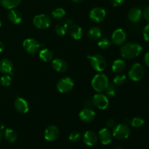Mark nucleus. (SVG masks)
I'll list each match as a JSON object with an SVG mask.
<instances>
[{
  "label": "nucleus",
  "mask_w": 149,
  "mask_h": 149,
  "mask_svg": "<svg viewBox=\"0 0 149 149\" xmlns=\"http://www.w3.org/2000/svg\"><path fill=\"white\" fill-rule=\"evenodd\" d=\"M60 135L59 129L55 125H49L45 129L44 137L47 141H54L58 139Z\"/></svg>",
  "instance_id": "obj_11"
},
{
  "label": "nucleus",
  "mask_w": 149,
  "mask_h": 149,
  "mask_svg": "<svg viewBox=\"0 0 149 149\" xmlns=\"http://www.w3.org/2000/svg\"><path fill=\"white\" fill-rule=\"evenodd\" d=\"M23 47L28 53L34 54L39 51L40 48V44L36 39L29 38L23 41Z\"/></svg>",
  "instance_id": "obj_9"
},
{
  "label": "nucleus",
  "mask_w": 149,
  "mask_h": 149,
  "mask_svg": "<svg viewBox=\"0 0 149 149\" xmlns=\"http://www.w3.org/2000/svg\"><path fill=\"white\" fill-rule=\"evenodd\" d=\"M127 80V77L125 75V74H119L114 77L113 79V82L116 86L122 85L124 83H125Z\"/></svg>",
  "instance_id": "obj_32"
},
{
  "label": "nucleus",
  "mask_w": 149,
  "mask_h": 149,
  "mask_svg": "<svg viewBox=\"0 0 149 149\" xmlns=\"http://www.w3.org/2000/svg\"><path fill=\"white\" fill-rule=\"evenodd\" d=\"M144 62H145L146 65L149 68V52H146L144 55Z\"/></svg>",
  "instance_id": "obj_39"
},
{
  "label": "nucleus",
  "mask_w": 149,
  "mask_h": 149,
  "mask_svg": "<svg viewBox=\"0 0 149 149\" xmlns=\"http://www.w3.org/2000/svg\"><path fill=\"white\" fill-rule=\"evenodd\" d=\"M91 84L95 91L102 93L105 91L109 86V80L106 74H97L93 78Z\"/></svg>",
  "instance_id": "obj_2"
},
{
  "label": "nucleus",
  "mask_w": 149,
  "mask_h": 149,
  "mask_svg": "<svg viewBox=\"0 0 149 149\" xmlns=\"http://www.w3.org/2000/svg\"><path fill=\"white\" fill-rule=\"evenodd\" d=\"M4 138L9 142L13 143L17 140V135L15 130L7 128V129L5 130V132H4Z\"/></svg>",
  "instance_id": "obj_27"
},
{
  "label": "nucleus",
  "mask_w": 149,
  "mask_h": 149,
  "mask_svg": "<svg viewBox=\"0 0 149 149\" xmlns=\"http://www.w3.org/2000/svg\"><path fill=\"white\" fill-rule=\"evenodd\" d=\"M93 104L100 110H105L109 105V100L107 96L104 94L98 93L95 95L93 98Z\"/></svg>",
  "instance_id": "obj_8"
},
{
  "label": "nucleus",
  "mask_w": 149,
  "mask_h": 149,
  "mask_svg": "<svg viewBox=\"0 0 149 149\" xmlns=\"http://www.w3.org/2000/svg\"><path fill=\"white\" fill-rule=\"evenodd\" d=\"M15 108L20 113H26L29 110L28 102L23 97H18L15 101Z\"/></svg>",
  "instance_id": "obj_17"
},
{
  "label": "nucleus",
  "mask_w": 149,
  "mask_h": 149,
  "mask_svg": "<svg viewBox=\"0 0 149 149\" xmlns=\"http://www.w3.org/2000/svg\"><path fill=\"white\" fill-rule=\"evenodd\" d=\"M68 25L65 22H59L55 26V32L58 36H64L67 33Z\"/></svg>",
  "instance_id": "obj_26"
},
{
  "label": "nucleus",
  "mask_w": 149,
  "mask_h": 149,
  "mask_svg": "<svg viewBox=\"0 0 149 149\" xmlns=\"http://www.w3.org/2000/svg\"><path fill=\"white\" fill-rule=\"evenodd\" d=\"M4 44H3L1 42H0V52H2L3 50H4Z\"/></svg>",
  "instance_id": "obj_40"
},
{
  "label": "nucleus",
  "mask_w": 149,
  "mask_h": 149,
  "mask_svg": "<svg viewBox=\"0 0 149 149\" xmlns=\"http://www.w3.org/2000/svg\"><path fill=\"white\" fill-rule=\"evenodd\" d=\"M145 74V70L141 63H134L128 71V77L132 81H139L143 79Z\"/></svg>",
  "instance_id": "obj_5"
},
{
  "label": "nucleus",
  "mask_w": 149,
  "mask_h": 149,
  "mask_svg": "<svg viewBox=\"0 0 149 149\" xmlns=\"http://www.w3.org/2000/svg\"><path fill=\"white\" fill-rule=\"evenodd\" d=\"M12 83V78L9 75H4L1 78V84L3 87H9Z\"/></svg>",
  "instance_id": "obj_33"
},
{
  "label": "nucleus",
  "mask_w": 149,
  "mask_h": 149,
  "mask_svg": "<svg viewBox=\"0 0 149 149\" xmlns=\"http://www.w3.org/2000/svg\"><path fill=\"white\" fill-rule=\"evenodd\" d=\"M82 139L84 144H86L88 146H93L97 143L98 136L94 131L88 130L84 132Z\"/></svg>",
  "instance_id": "obj_13"
},
{
  "label": "nucleus",
  "mask_w": 149,
  "mask_h": 149,
  "mask_svg": "<svg viewBox=\"0 0 149 149\" xmlns=\"http://www.w3.org/2000/svg\"><path fill=\"white\" fill-rule=\"evenodd\" d=\"M97 45H98L100 49H107L110 47L111 42L107 38H100V39H98Z\"/></svg>",
  "instance_id": "obj_30"
},
{
  "label": "nucleus",
  "mask_w": 149,
  "mask_h": 149,
  "mask_svg": "<svg viewBox=\"0 0 149 149\" xmlns=\"http://www.w3.org/2000/svg\"><path fill=\"white\" fill-rule=\"evenodd\" d=\"M52 16L55 19H61L65 15V11L63 8H57L52 12Z\"/></svg>",
  "instance_id": "obj_31"
},
{
  "label": "nucleus",
  "mask_w": 149,
  "mask_h": 149,
  "mask_svg": "<svg viewBox=\"0 0 149 149\" xmlns=\"http://www.w3.org/2000/svg\"><path fill=\"white\" fill-rule=\"evenodd\" d=\"M81 138V133L78 131H74L69 135V140L71 142H77Z\"/></svg>",
  "instance_id": "obj_34"
},
{
  "label": "nucleus",
  "mask_w": 149,
  "mask_h": 149,
  "mask_svg": "<svg viewBox=\"0 0 149 149\" xmlns=\"http://www.w3.org/2000/svg\"><path fill=\"white\" fill-rule=\"evenodd\" d=\"M131 133L130 128L126 124H119L113 127L112 135L119 140L127 139Z\"/></svg>",
  "instance_id": "obj_4"
},
{
  "label": "nucleus",
  "mask_w": 149,
  "mask_h": 149,
  "mask_svg": "<svg viewBox=\"0 0 149 149\" xmlns=\"http://www.w3.org/2000/svg\"><path fill=\"white\" fill-rule=\"evenodd\" d=\"M8 19L13 24H19L22 21V14L19 10L11 9L8 13Z\"/></svg>",
  "instance_id": "obj_20"
},
{
  "label": "nucleus",
  "mask_w": 149,
  "mask_h": 149,
  "mask_svg": "<svg viewBox=\"0 0 149 149\" xmlns=\"http://www.w3.org/2000/svg\"><path fill=\"white\" fill-rule=\"evenodd\" d=\"M87 58L90 61L92 67L94 68L95 71L97 72H102L106 68V61L103 55L100 54H96L94 55L87 56Z\"/></svg>",
  "instance_id": "obj_3"
},
{
  "label": "nucleus",
  "mask_w": 149,
  "mask_h": 149,
  "mask_svg": "<svg viewBox=\"0 0 149 149\" xmlns=\"http://www.w3.org/2000/svg\"><path fill=\"white\" fill-rule=\"evenodd\" d=\"M1 26V20H0V27Z\"/></svg>",
  "instance_id": "obj_45"
},
{
  "label": "nucleus",
  "mask_w": 149,
  "mask_h": 149,
  "mask_svg": "<svg viewBox=\"0 0 149 149\" xmlns=\"http://www.w3.org/2000/svg\"><path fill=\"white\" fill-rule=\"evenodd\" d=\"M69 34L76 40L81 39L83 36V30L78 25H71L69 29Z\"/></svg>",
  "instance_id": "obj_21"
},
{
  "label": "nucleus",
  "mask_w": 149,
  "mask_h": 149,
  "mask_svg": "<svg viewBox=\"0 0 149 149\" xmlns=\"http://www.w3.org/2000/svg\"><path fill=\"white\" fill-rule=\"evenodd\" d=\"M126 63L125 61L122 59H117L113 61L112 64V71L116 74H121L125 70Z\"/></svg>",
  "instance_id": "obj_23"
},
{
  "label": "nucleus",
  "mask_w": 149,
  "mask_h": 149,
  "mask_svg": "<svg viewBox=\"0 0 149 149\" xmlns=\"http://www.w3.org/2000/svg\"><path fill=\"white\" fill-rule=\"evenodd\" d=\"M112 138H113V135L109 128H103L99 131L98 139L103 145H108L112 141Z\"/></svg>",
  "instance_id": "obj_15"
},
{
  "label": "nucleus",
  "mask_w": 149,
  "mask_h": 149,
  "mask_svg": "<svg viewBox=\"0 0 149 149\" xmlns=\"http://www.w3.org/2000/svg\"><path fill=\"white\" fill-rule=\"evenodd\" d=\"M143 47L141 45L135 42H128L121 47L120 53L125 59L132 60L141 55Z\"/></svg>",
  "instance_id": "obj_1"
},
{
  "label": "nucleus",
  "mask_w": 149,
  "mask_h": 149,
  "mask_svg": "<svg viewBox=\"0 0 149 149\" xmlns=\"http://www.w3.org/2000/svg\"><path fill=\"white\" fill-rule=\"evenodd\" d=\"M106 16V12L102 7H95L92 9L91 11L90 12V20H93L95 23H100L105 19Z\"/></svg>",
  "instance_id": "obj_10"
},
{
  "label": "nucleus",
  "mask_w": 149,
  "mask_h": 149,
  "mask_svg": "<svg viewBox=\"0 0 149 149\" xmlns=\"http://www.w3.org/2000/svg\"><path fill=\"white\" fill-rule=\"evenodd\" d=\"M13 64L9 59L4 58L0 61V72L4 74H13Z\"/></svg>",
  "instance_id": "obj_19"
},
{
  "label": "nucleus",
  "mask_w": 149,
  "mask_h": 149,
  "mask_svg": "<svg viewBox=\"0 0 149 149\" xmlns=\"http://www.w3.org/2000/svg\"><path fill=\"white\" fill-rule=\"evenodd\" d=\"M65 23H67V24L68 25V26H70V25H71L72 24V23H73V21H72V20H71V19H70V18H68V19H67L66 20H65Z\"/></svg>",
  "instance_id": "obj_41"
},
{
  "label": "nucleus",
  "mask_w": 149,
  "mask_h": 149,
  "mask_svg": "<svg viewBox=\"0 0 149 149\" xmlns=\"http://www.w3.org/2000/svg\"><path fill=\"white\" fill-rule=\"evenodd\" d=\"M127 39V34L122 29H118L113 32L111 35V41L114 45H122Z\"/></svg>",
  "instance_id": "obj_12"
},
{
  "label": "nucleus",
  "mask_w": 149,
  "mask_h": 149,
  "mask_svg": "<svg viewBox=\"0 0 149 149\" xmlns=\"http://www.w3.org/2000/svg\"><path fill=\"white\" fill-rule=\"evenodd\" d=\"M33 23L36 28L39 29H46L49 27L51 20L48 15L45 14L37 15L33 19Z\"/></svg>",
  "instance_id": "obj_6"
},
{
  "label": "nucleus",
  "mask_w": 149,
  "mask_h": 149,
  "mask_svg": "<svg viewBox=\"0 0 149 149\" xmlns=\"http://www.w3.org/2000/svg\"><path fill=\"white\" fill-rule=\"evenodd\" d=\"M116 91H117V87L114 83H111L106 88V96L109 97H113L116 95Z\"/></svg>",
  "instance_id": "obj_28"
},
{
  "label": "nucleus",
  "mask_w": 149,
  "mask_h": 149,
  "mask_svg": "<svg viewBox=\"0 0 149 149\" xmlns=\"http://www.w3.org/2000/svg\"><path fill=\"white\" fill-rule=\"evenodd\" d=\"M102 35V31L100 28L97 27V26H94V27L90 28L87 31V36H88L89 39L91 40L96 41L100 39Z\"/></svg>",
  "instance_id": "obj_22"
},
{
  "label": "nucleus",
  "mask_w": 149,
  "mask_h": 149,
  "mask_svg": "<svg viewBox=\"0 0 149 149\" xmlns=\"http://www.w3.org/2000/svg\"><path fill=\"white\" fill-rule=\"evenodd\" d=\"M143 16L147 21L149 22V5L144 9L143 12Z\"/></svg>",
  "instance_id": "obj_36"
},
{
  "label": "nucleus",
  "mask_w": 149,
  "mask_h": 149,
  "mask_svg": "<svg viewBox=\"0 0 149 149\" xmlns=\"http://www.w3.org/2000/svg\"><path fill=\"white\" fill-rule=\"evenodd\" d=\"M39 57L44 62H50L53 58V53L49 49H43L39 51Z\"/></svg>",
  "instance_id": "obj_24"
},
{
  "label": "nucleus",
  "mask_w": 149,
  "mask_h": 149,
  "mask_svg": "<svg viewBox=\"0 0 149 149\" xmlns=\"http://www.w3.org/2000/svg\"><path fill=\"white\" fill-rule=\"evenodd\" d=\"M1 138H2V132H1V130H0V141H1Z\"/></svg>",
  "instance_id": "obj_43"
},
{
  "label": "nucleus",
  "mask_w": 149,
  "mask_h": 149,
  "mask_svg": "<svg viewBox=\"0 0 149 149\" xmlns=\"http://www.w3.org/2000/svg\"><path fill=\"white\" fill-rule=\"evenodd\" d=\"M143 16V11L138 7H133L128 12V19L132 23H138L141 20Z\"/></svg>",
  "instance_id": "obj_18"
},
{
  "label": "nucleus",
  "mask_w": 149,
  "mask_h": 149,
  "mask_svg": "<svg viewBox=\"0 0 149 149\" xmlns=\"http://www.w3.org/2000/svg\"><path fill=\"white\" fill-rule=\"evenodd\" d=\"M116 149H122V148H121V146H117Z\"/></svg>",
  "instance_id": "obj_44"
},
{
  "label": "nucleus",
  "mask_w": 149,
  "mask_h": 149,
  "mask_svg": "<svg viewBox=\"0 0 149 149\" xmlns=\"http://www.w3.org/2000/svg\"><path fill=\"white\" fill-rule=\"evenodd\" d=\"M79 119L82 122L89 123V122H93L95 118V113L92 109H88V108H84L79 113Z\"/></svg>",
  "instance_id": "obj_14"
},
{
  "label": "nucleus",
  "mask_w": 149,
  "mask_h": 149,
  "mask_svg": "<svg viewBox=\"0 0 149 149\" xmlns=\"http://www.w3.org/2000/svg\"><path fill=\"white\" fill-rule=\"evenodd\" d=\"M143 35L144 39L149 43V23L144 28L143 31Z\"/></svg>",
  "instance_id": "obj_35"
},
{
  "label": "nucleus",
  "mask_w": 149,
  "mask_h": 149,
  "mask_svg": "<svg viewBox=\"0 0 149 149\" xmlns=\"http://www.w3.org/2000/svg\"><path fill=\"white\" fill-rule=\"evenodd\" d=\"M72 1H74V2L75 3H79V2H81V1H82L83 0H71Z\"/></svg>",
  "instance_id": "obj_42"
},
{
  "label": "nucleus",
  "mask_w": 149,
  "mask_h": 149,
  "mask_svg": "<svg viewBox=\"0 0 149 149\" xmlns=\"http://www.w3.org/2000/svg\"><path fill=\"white\" fill-rule=\"evenodd\" d=\"M74 83L70 77H64L61 79L57 84V89L61 93H67L73 89Z\"/></svg>",
  "instance_id": "obj_7"
},
{
  "label": "nucleus",
  "mask_w": 149,
  "mask_h": 149,
  "mask_svg": "<svg viewBox=\"0 0 149 149\" xmlns=\"http://www.w3.org/2000/svg\"><path fill=\"white\" fill-rule=\"evenodd\" d=\"M115 126V120L113 119H109L106 122V127L110 129V128H113Z\"/></svg>",
  "instance_id": "obj_37"
},
{
  "label": "nucleus",
  "mask_w": 149,
  "mask_h": 149,
  "mask_svg": "<svg viewBox=\"0 0 149 149\" xmlns=\"http://www.w3.org/2000/svg\"><path fill=\"white\" fill-rule=\"evenodd\" d=\"M52 67L55 71L59 73H64L68 68V63L61 58H55L52 61Z\"/></svg>",
  "instance_id": "obj_16"
},
{
  "label": "nucleus",
  "mask_w": 149,
  "mask_h": 149,
  "mask_svg": "<svg viewBox=\"0 0 149 149\" xmlns=\"http://www.w3.org/2000/svg\"><path fill=\"white\" fill-rule=\"evenodd\" d=\"M22 0H0L1 4L6 9L11 10L17 7Z\"/></svg>",
  "instance_id": "obj_25"
},
{
  "label": "nucleus",
  "mask_w": 149,
  "mask_h": 149,
  "mask_svg": "<svg viewBox=\"0 0 149 149\" xmlns=\"http://www.w3.org/2000/svg\"><path fill=\"white\" fill-rule=\"evenodd\" d=\"M124 1L125 0H111V3L113 7H119L124 2Z\"/></svg>",
  "instance_id": "obj_38"
},
{
  "label": "nucleus",
  "mask_w": 149,
  "mask_h": 149,
  "mask_svg": "<svg viewBox=\"0 0 149 149\" xmlns=\"http://www.w3.org/2000/svg\"><path fill=\"white\" fill-rule=\"evenodd\" d=\"M145 124V121L141 117H135L130 121V125L134 128H140Z\"/></svg>",
  "instance_id": "obj_29"
}]
</instances>
